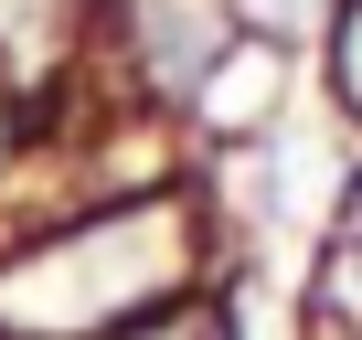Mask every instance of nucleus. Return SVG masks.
<instances>
[{"mask_svg":"<svg viewBox=\"0 0 362 340\" xmlns=\"http://www.w3.org/2000/svg\"><path fill=\"white\" fill-rule=\"evenodd\" d=\"M341 96L362 107V0H351V11H341Z\"/></svg>","mask_w":362,"mask_h":340,"instance_id":"1","label":"nucleus"}]
</instances>
